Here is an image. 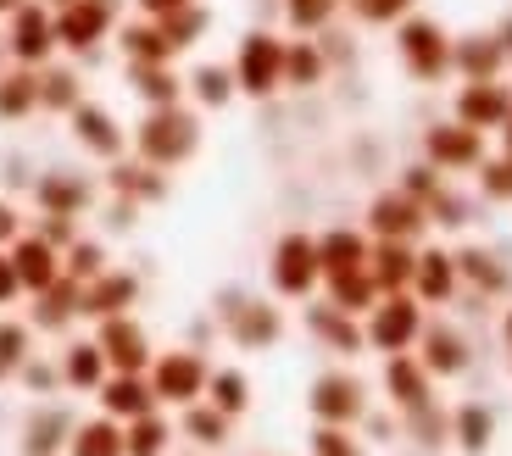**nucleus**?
Returning a JSON list of instances; mask_svg holds the SVG:
<instances>
[{"label": "nucleus", "instance_id": "f257e3e1", "mask_svg": "<svg viewBox=\"0 0 512 456\" xmlns=\"http://www.w3.org/2000/svg\"><path fill=\"white\" fill-rule=\"evenodd\" d=\"M128 145H134L140 162L173 173V167L195 162V151H201V112H195L190 101H179V106H145V117L128 128Z\"/></svg>", "mask_w": 512, "mask_h": 456}, {"label": "nucleus", "instance_id": "f03ea898", "mask_svg": "<svg viewBox=\"0 0 512 456\" xmlns=\"http://www.w3.org/2000/svg\"><path fill=\"white\" fill-rule=\"evenodd\" d=\"M390 34H396V62L412 84H446L451 78V39L457 34H446V23L412 12V17H401Z\"/></svg>", "mask_w": 512, "mask_h": 456}, {"label": "nucleus", "instance_id": "7ed1b4c3", "mask_svg": "<svg viewBox=\"0 0 512 456\" xmlns=\"http://www.w3.org/2000/svg\"><path fill=\"white\" fill-rule=\"evenodd\" d=\"M229 67L245 101H273L284 89V34L279 28H245Z\"/></svg>", "mask_w": 512, "mask_h": 456}, {"label": "nucleus", "instance_id": "20e7f679", "mask_svg": "<svg viewBox=\"0 0 512 456\" xmlns=\"http://www.w3.org/2000/svg\"><path fill=\"white\" fill-rule=\"evenodd\" d=\"M117 0H67L56 6V45H62L73 62H90L106 39L117 34Z\"/></svg>", "mask_w": 512, "mask_h": 456}, {"label": "nucleus", "instance_id": "39448f33", "mask_svg": "<svg viewBox=\"0 0 512 456\" xmlns=\"http://www.w3.org/2000/svg\"><path fill=\"white\" fill-rule=\"evenodd\" d=\"M0 51H6V62L17 67H45L56 62V12L45 6V0H23L12 17H6V34H0Z\"/></svg>", "mask_w": 512, "mask_h": 456}, {"label": "nucleus", "instance_id": "423d86ee", "mask_svg": "<svg viewBox=\"0 0 512 456\" xmlns=\"http://www.w3.org/2000/svg\"><path fill=\"white\" fill-rule=\"evenodd\" d=\"M485 156H490V134L457 123V117H440V123L423 128V162H435L446 178L479 173V167H485Z\"/></svg>", "mask_w": 512, "mask_h": 456}, {"label": "nucleus", "instance_id": "0eeeda50", "mask_svg": "<svg viewBox=\"0 0 512 456\" xmlns=\"http://www.w3.org/2000/svg\"><path fill=\"white\" fill-rule=\"evenodd\" d=\"M362 334H368V345H373V351H384V356L412 351V345L423 340V301H418V295H407V290L379 295L373 312H368V323H362Z\"/></svg>", "mask_w": 512, "mask_h": 456}, {"label": "nucleus", "instance_id": "6e6552de", "mask_svg": "<svg viewBox=\"0 0 512 456\" xmlns=\"http://www.w3.org/2000/svg\"><path fill=\"white\" fill-rule=\"evenodd\" d=\"M268 279H273V290H279V295H290V301H307V295L323 284L318 234H284V240L273 245Z\"/></svg>", "mask_w": 512, "mask_h": 456}, {"label": "nucleus", "instance_id": "1a4fd4ad", "mask_svg": "<svg viewBox=\"0 0 512 456\" xmlns=\"http://www.w3.org/2000/svg\"><path fill=\"white\" fill-rule=\"evenodd\" d=\"M451 117L479 134H501L512 117V78H474V84H457L451 89Z\"/></svg>", "mask_w": 512, "mask_h": 456}, {"label": "nucleus", "instance_id": "9d476101", "mask_svg": "<svg viewBox=\"0 0 512 456\" xmlns=\"http://www.w3.org/2000/svg\"><path fill=\"white\" fill-rule=\"evenodd\" d=\"M151 390H156V401H167V406H195L206 395V379H212V368L201 362V351H162V356H151Z\"/></svg>", "mask_w": 512, "mask_h": 456}, {"label": "nucleus", "instance_id": "9b49d317", "mask_svg": "<svg viewBox=\"0 0 512 456\" xmlns=\"http://www.w3.org/2000/svg\"><path fill=\"white\" fill-rule=\"evenodd\" d=\"M67 128H73L78 151H90L95 162H117V156H128V128L117 123L112 106L90 101V95H84V101L67 112Z\"/></svg>", "mask_w": 512, "mask_h": 456}, {"label": "nucleus", "instance_id": "f8f14e48", "mask_svg": "<svg viewBox=\"0 0 512 456\" xmlns=\"http://www.w3.org/2000/svg\"><path fill=\"white\" fill-rule=\"evenodd\" d=\"M95 345L106 351V368H112V373H151V334H145L128 312L101 317Z\"/></svg>", "mask_w": 512, "mask_h": 456}, {"label": "nucleus", "instance_id": "ddd939ff", "mask_svg": "<svg viewBox=\"0 0 512 456\" xmlns=\"http://www.w3.org/2000/svg\"><path fill=\"white\" fill-rule=\"evenodd\" d=\"M423 228H429V206L412 201L407 190L373 195V206H368V234H373V240H412V245H418Z\"/></svg>", "mask_w": 512, "mask_h": 456}, {"label": "nucleus", "instance_id": "4468645a", "mask_svg": "<svg viewBox=\"0 0 512 456\" xmlns=\"http://www.w3.org/2000/svg\"><path fill=\"white\" fill-rule=\"evenodd\" d=\"M312 418L318 423H340V429H351V423L368 412V395H362V379H351V373H323V379H312Z\"/></svg>", "mask_w": 512, "mask_h": 456}, {"label": "nucleus", "instance_id": "2eb2a0df", "mask_svg": "<svg viewBox=\"0 0 512 456\" xmlns=\"http://www.w3.org/2000/svg\"><path fill=\"white\" fill-rule=\"evenodd\" d=\"M512 73L507 67V51L490 28H474V34H457L451 39V78L457 84H474V78H501Z\"/></svg>", "mask_w": 512, "mask_h": 456}, {"label": "nucleus", "instance_id": "dca6fc26", "mask_svg": "<svg viewBox=\"0 0 512 456\" xmlns=\"http://www.w3.org/2000/svg\"><path fill=\"white\" fill-rule=\"evenodd\" d=\"M384 395H390V401H396V412L407 418V412H418V406L435 401V373L423 368L412 351L384 356Z\"/></svg>", "mask_w": 512, "mask_h": 456}, {"label": "nucleus", "instance_id": "f3484780", "mask_svg": "<svg viewBox=\"0 0 512 456\" xmlns=\"http://www.w3.org/2000/svg\"><path fill=\"white\" fill-rule=\"evenodd\" d=\"M140 301V279L134 273H117V267H106V273H95L90 284H84V295H78V317H117L128 312V306Z\"/></svg>", "mask_w": 512, "mask_h": 456}, {"label": "nucleus", "instance_id": "a211bd4d", "mask_svg": "<svg viewBox=\"0 0 512 456\" xmlns=\"http://www.w3.org/2000/svg\"><path fill=\"white\" fill-rule=\"evenodd\" d=\"M12 262H17V279H23V295H39L45 284L62 279V251L51 240H39V234H17L12 245Z\"/></svg>", "mask_w": 512, "mask_h": 456}, {"label": "nucleus", "instance_id": "6ab92c4d", "mask_svg": "<svg viewBox=\"0 0 512 456\" xmlns=\"http://www.w3.org/2000/svg\"><path fill=\"white\" fill-rule=\"evenodd\" d=\"M95 395H101V412L117 423H134L145 412H156V390L145 373H106V384Z\"/></svg>", "mask_w": 512, "mask_h": 456}, {"label": "nucleus", "instance_id": "aec40b11", "mask_svg": "<svg viewBox=\"0 0 512 456\" xmlns=\"http://www.w3.org/2000/svg\"><path fill=\"white\" fill-rule=\"evenodd\" d=\"M279 334H284L279 306H268V301H240V306H229V340L240 345V351H268Z\"/></svg>", "mask_w": 512, "mask_h": 456}, {"label": "nucleus", "instance_id": "412c9836", "mask_svg": "<svg viewBox=\"0 0 512 456\" xmlns=\"http://www.w3.org/2000/svg\"><path fill=\"white\" fill-rule=\"evenodd\" d=\"M34 201H39V212H56V217H78L84 206L95 201V190H90V178L84 173H73V167H51V173L34 184Z\"/></svg>", "mask_w": 512, "mask_h": 456}, {"label": "nucleus", "instance_id": "4be33fe9", "mask_svg": "<svg viewBox=\"0 0 512 456\" xmlns=\"http://www.w3.org/2000/svg\"><path fill=\"white\" fill-rule=\"evenodd\" d=\"M329 51H323L318 34H295L284 39V89H318L329 84Z\"/></svg>", "mask_w": 512, "mask_h": 456}, {"label": "nucleus", "instance_id": "5701e85b", "mask_svg": "<svg viewBox=\"0 0 512 456\" xmlns=\"http://www.w3.org/2000/svg\"><path fill=\"white\" fill-rule=\"evenodd\" d=\"M123 78L140 95V106H179L184 101V73L173 62H123Z\"/></svg>", "mask_w": 512, "mask_h": 456}, {"label": "nucleus", "instance_id": "b1692460", "mask_svg": "<svg viewBox=\"0 0 512 456\" xmlns=\"http://www.w3.org/2000/svg\"><path fill=\"white\" fill-rule=\"evenodd\" d=\"M368 273H373V284H379L384 295L412 290V273H418V245H412V240H373Z\"/></svg>", "mask_w": 512, "mask_h": 456}, {"label": "nucleus", "instance_id": "393cba45", "mask_svg": "<svg viewBox=\"0 0 512 456\" xmlns=\"http://www.w3.org/2000/svg\"><path fill=\"white\" fill-rule=\"evenodd\" d=\"M234 95H240V84H234V67H223V62H195L184 73V101L195 112H223Z\"/></svg>", "mask_w": 512, "mask_h": 456}, {"label": "nucleus", "instance_id": "a878e982", "mask_svg": "<svg viewBox=\"0 0 512 456\" xmlns=\"http://www.w3.org/2000/svg\"><path fill=\"white\" fill-rule=\"evenodd\" d=\"M117 51H123V62H179V51L167 45V34H162V23L156 17H128V23H117Z\"/></svg>", "mask_w": 512, "mask_h": 456}, {"label": "nucleus", "instance_id": "bb28decb", "mask_svg": "<svg viewBox=\"0 0 512 456\" xmlns=\"http://www.w3.org/2000/svg\"><path fill=\"white\" fill-rule=\"evenodd\" d=\"M106 184H112V195H123V201H134V206H151V201L167 195V173L151 167V162H140V156H134V162L117 156L112 173H106Z\"/></svg>", "mask_w": 512, "mask_h": 456}, {"label": "nucleus", "instance_id": "cd10ccee", "mask_svg": "<svg viewBox=\"0 0 512 456\" xmlns=\"http://www.w3.org/2000/svg\"><path fill=\"white\" fill-rule=\"evenodd\" d=\"M307 329L318 334L334 356H362V345H368L362 323L351 312H340V306H307Z\"/></svg>", "mask_w": 512, "mask_h": 456}, {"label": "nucleus", "instance_id": "c85d7f7f", "mask_svg": "<svg viewBox=\"0 0 512 456\" xmlns=\"http://www.w3.org/2000/svg\"><path fill=\"white\" fill-rule=\"evenodd\" d=\"M373 240L362 228H323L318 234V262H323V279L329 273H351V267H368Z\"/></svg>", "mask_w": 512, "mask_h": 456}, {"label": "nucleus", "instance_id": "c756f323", "mask_svg": "<svg viewBox=\"0 0 512 456\" xmlns=\"http://www.w3.org/2000/svg\"><path fill=\"white\" fill-rule=\"evenodd\" d=\"M457 256L451 251H418V273H412V295L418 301H429V306H440V301H451L457 295Z\"/></svg>", "mask_w": 512, "mask_h": 456}, {"label": "nucleus", "instance_id": "7c9ffc66", "mask_svg": "<svg viewBox=\"0 0 512 456\" xmlns=\"http://www.w3.org/2000/svg\"><path fill=\"white\" fill-rule=\"evenodd\" d=\"M39 112V67H0V123H23Z\"/></svg>", "mask_w": 512, "mask_h": 456}, {"label": "nucleus", "instance_id": "2f4dec72", "mask_svg": "<svg viewBox=\"0 0 512 456\" xmlns=\"http://www.w3.org/2000/svg\"><path fill=\"white\" fill-rule=\"evenodd\" d=\"M78 101H84V73H78V67H67V62H45V67H39V112L67 117Z\"/></svg>", "mask_w": 512, "mask_h": 456}, {"label": "nucleus", "instance_id": "473e14b6", "mask_svg": "<svg viewBox=\"0 0 512 456\" xmlns=\"http://www.w3.org/2000/svg\"><path fill=\"white\" fill-rule=\"evenodd\" d=\"M418 362L435 373V379H457V373L468 368V340H462L457 329H446V323H440V329H423Z\"/></svg>", "mask_w": 512, "mask_h": 456}, {"label": "nucleus", "instance_id": "72a5a7b5", "mask_svg": "<svg viewBox=\"0 0 512 456\" xmlns=\"http://www.w3.org/2000/svg\"><path fill=\"white\" fill-rule=\"evenodd\" d=\"M78 295H84V284L78 279H56V284H45V290L34 295V329H67V323H73L78 317Z\"/></svg>", "mask_w": 512, "mask_h": 456}, {"label": "nucleus", "instance_id": "f704fd0d", "mask_svg": "<svg viewBox=\"0 0 512 456\" xmlns=\"http://www.w3.org/2000/svg\"><path fill=\"white\" fill-rule=\"evenodd\" d=\"M329 306H340V312H351V317H368L373 312V301H379V284H373V273L368 267H351V273H329Z\"/></svg>", "mask_w": 512, "mask_h": 456}, {"label": "nucleus", "instance_id": "c9c22d12", "mask_svg": "<svg viewBox=\"0 0 512 456\" xmlns=\"http://www.w3.org/2000/svg\"><path fill=\"white\" fill-rule=\"evenodd\" d=\"M106 351L95 340H78V345H67L62 351V384L67 390H101L106 384Z\"/></svg>", "mask_w": 512, "mask_h": 456}, {"label": "nucleus", "instance_id": "e433bc0d", "mask_svg": "<svg viewBox=\"0 0 512 456\" xmlns=\"http://www.w3.org/2000/svg\"><path fill=\"white\" fill-rule=\"evenodd\" d=\"M67 440H73V418H67L62 406H45L23 429V456H56Z\"/></svg>", "mask_w": 512, "mask_h": 456}, {"label": "nucleus", "instance_id": "4c0bfd02", "mask_svg": "<svg viewBox=\"0 0 512 456\" xmlns=\"http://www.w3.org/2000/svg\"><path fill=\"white\" fill-rule=\"evenodd\" d=\"M156 23H162V34H167V45H173V51H195V45H201L206 34H212V6H206V0H190V6H179V12H167V17H156Z\"/></svg>", "mask_w": 512, "mask_h": 456}, {"label": "nucleus", "instance_id": "58836bf2", "mask_svg": "<svg viewBox=\"0 0 512 456\" xmlns=\"http://www.w3.org/2000/svg\"><path fill=\"white\" fill-rule=\"evenodd\" d=\"M67 456H123V423L117 418H90L73 423V440H67Z\"/></svg>", "mask_w": 512, "mask_h": 456}, {"label": "nucleus", "instance_id": "ea45409f", "mask_svg": "<svg viewBox=\"0 0 512 456\" xmlns=\"http://www.w3.org/2000/svg\"><path fill=\"white\" fill-rule=\"evenodd\" d=\"M290 34H329L334 17L346 12V0H279Z\"/></svg>", "mask_w": 512, "mask_h": 456}, {"label": "nucleus", "instance_id": "a19ab883", "mask_svg": "<svg viewBox=\"0 0 512 456\" xmlns=\"http://www.w3.org/2000/svg\"><path fill=\"white\" fill-rule=\"evenodd\" d=\"M167 445H173V429H167V418H156V412L123 423V456H167Z\"/></svg>", "mask_w": 512, "mask_h": 456}, {"label": "nucleus", "instance_id": "79ce46f5", "mask_svg": "<svg viewBox=\"0 0 512 456\" xmlns=\"http://www.w3.org/2000/svg\"><path fill=\"white\" fill-rule=\"evenodd\" d=\"M206 401L218 406V412H229V418H240L245 406H251V379L240 368H218L206 379Z\"/></svg>", "mask_w": 512, "mask_h": 456}, {"label": "nucleus", "instance_id": "37998d69", "mask_svg": "<svg viewBox=\"0 0 512 456\" xmlns=\"http://www.w3.org/2000/svg\"><path fill=\"white\" fill-rule=\"evenodd\" d=\"M229 412H218L212 401H195V406H184V434H190L195 445H223L229 440Z\"/></svg>", "mask_w": 512, "mask_h": 456}, {"label": "nucleus", "instance_id": "c03bdc74", "mask_svg": "<svg viewBox=\"0 0 512 456\" xmlns=\"http://www.w3.org/2000/svg\"><path fill=\"white\" fill-rule=\"evenodd\" d=\"M346 12L357 28H396L401 17L418 12V0H346Z\"/></svg>", "mask_w": 512, "mask_h": 456}, {"label": "nucleus", "instance_id": "a18cd8bd", "mask_svg": "<svg viewBox=\"0 0 512 456\" xmlns=\"http://www.w3.org/2000/svg\"><path fill=\"white\" fill-rule=\"evenodd\" d=\"M451 434H457L462 451H485L490 434H496V418H490V406H457V418H451Z\"/></svg>", "mask_w": 512, "mask_h": 456}, {"label": "nucleus", "instance_id": "49530a36", "mask_svg": "<svg viewBox=\"0 0 512 456\" xmlns=\"http://www.w3.org/2000/svg\"><path fill=\"white\" fill-rule=\"evenodd\" d=\"M28 345H34V334H28V323H12V317H0V384L23 373V362L34 356Z\"/></svg>", "mask_w": 512, "mask_h": 456}, {"label": "nucleus", "instance_id": "de8ad7c7", "mask_svg": "<svg viewBox=\"0 0 512 456\" xmlns=\"http://www.w3.org/2000/svg\"><path fill=\"white\" fill-rule=\"evenodd\" d=\"M457 273L462 279H474L479 290H507V267H496V256L490 251H457Z\"/></svg>", "mask_w": 512, "mask_h": 456}, {"label": "nucleus", "instance_id": "09e8293b", "mask_svg": "<svg viewBox=\"0 0 512 456\" xmlns=\"http://www.w3.org/2000/svg\"><path fill=\"white\" fill-rule=\"evenodd\" d=\"M62 273H67V279H78V284H90L95 273H106V251L95 240H73L62 251Z\"/></svg>", "mask_w": 512, "mask_h": 456}, {"label": "nucleus", "instance_id": "8fccbe9b", "mask_svg": "<svg viewBox=\"0 0 512 456\" xmlns=\"http://www.w3.org/2000/svg\"><path fill=\"white\" fill-rule=\"evenodd\" d=\"M479 190H485V201H512V151H490L485 156Z\"/></svg>", "mask_w": 512, "mask_h": 456}, {"label": "nucleus", "instance_id": "3c124183", "mask_svg": "<svg viewBox=\"0 0 512 456\" xmlns=\"http://www.w3.org/2000/svg\"><path fill=\"white\" fill-rule=\"evenodd\" d=\"M440 184H446V173H440L435 162H412V167H401V184H396V190H407L412 201H423V206H429V201H435V190H440Z\"/></svg>", "mask_w": 512, "mask_h": 456}, {"label": "nucleus", "instance_id": "603ef678", "mask_svg": "<svg viewBox=\"0 0 512 456\" xmlns=\"http://www.w3.org/2000/svg\"><path fill=\"white\" fill-rule=\"evenodd\" d=\"M429 223H440V228H462V223H468V201L451 190V178L435 190V201H429Z\"/></svg>", "mask_w": 512, "mask_h": 456}, {"label": "nucleus", "instance_id": "864d4df0", "mask_svg": "<svg viewBox=\"0 0 512 456\" xmlns=\"http://www.w3.org/2000/svg\"><path fill=\"white\" fill-rule=\"evenodd\" d=\"M312 456H368V451H362L340 423H318V434H312Z\"/></svg>", "mask_w": 512, "mask_h": 456}, {"label": "nucleus", "instance_id": "5fc2aeb1", "mask_svg": "<svg viewBox=\"0 0 512 456\" xmlns=\"http://www.w3.org/2000/svg\"><path fill=\"white\" fill-rule=\"evenodd\" d=\"M17 295H23V279H17V262H12V251L0 245V306H12Z\"/></svg>", "mask_w": 512, "mask_h": 456}, {"label": "nucleus", "instance_id": "6e6d98bb", "mask_svg": "<svg viewBox=\"0 0 512 456\" xmlns=\"http://www.w3.org/2000/svg\"><path fill=\"white\" fill-rule=\"evenodd\" d=\"M39 240H51L56 251H67V245H73V217H56V212H45V223H39Z\"/></svg>", "mask_w": 512, "mask_h": 456}, {"label": "nucleus", "instance_id": "4d7b16f0", "mask_svg": "<svg viewBox=\"0 0 512 456\" xmlns=\"http://www.w3.org/2000/svg\"><path fill=\"white\" fill-rule=\"evenodd\" d=\"M23 379L34 384V390H51V384L62 379V373H56V368H45V362H34V356H28V362H23Z\"/></svg>", "mask_w": 512, "mask_h": 456}, {"label": "nucleus", "instance_id": "13d9d810", "mask_svg": "<svg viewBox=\"0 0 512 456\" xmlns=\"http://www.w3.org/2000/svg\"><path fill=\"white\" fill-rule=\"evenodd\" d=\"M17 234H23V217H17L12 201H0V245H12Z\"/></svg>", "mask_w": 512, "mask_h": 456}, {"label": "nucleus", "instance_id": "bf43d9fd", "mask_svg": "<svg viewBox=\"0 0 512 456\" xmlns=\"http://www.w3.org/2000/svg\"><path fill=\"white\" fill-rule=\"evenodd\" d=\"M179 6H190V0H134L140 17H167V12H179Z\"/></svg>", "mask_w": 512, "mask_h": 456}, {"label": "nucleus", "instance_id": "052dcab7", "mask_svg": "<svg viewBox=\"0 0 512 456\" xmlns=\"http://www.w3.org/2000/svg\"><path fill=\"white\" fill-rule=\"evenodd\" d=\"M490 34L501 39V51H507V67H512V12H507V17H496V28H490Z\"/></svg>", "mask_w": 512, "mask_h": 456}, {"label": "nucleus", "instance_id": "680f3d73", "mask_svg": "<svg viewBox=\"0 0 512 456\" xmlns=\"http://www.w3.org/2000/svg\"><path fill=\"white\" fill-rule=\"evenodd\" d=\"M501 151H512V117H507V128H501Z\"/></svg>", "mask_w": 512, "mask_h": 456}, {"label": "nucleus", "instance_id": "e2e57ef3", "mask_svg": "<svg viewBox=\"0 0 512 456\" xmlns=\"http://www.w3.org/2000/svg\"><path fill=\"white\" fill-rule=\"evenodd\" d=\"M17 6H23V0H0V17H12Z\"/></svg>", "mask_w": 512, "mask_h": 456}, {"label": "nucleus", "instance_id": "0e129e2a", "mask_svg": "<svg viewBox=\"0 0 512 456\" xmlns=\"http://www.w3.org/2000/svg\"><path fill=\"white\" fill-rule=\"evenodd\" d=\"M501 334H507V351H512V312H507V323H501Z\"/></svg>", "mask_w": 512, "mask_h": 456}, {"label": "nucleus", "instance_id": "69168bd1", "mask_svg": "<svg viewBox=\"0 0 512 456\" xmlns=\"http://www.w3.org/2000/svg\"><path fill=\"white\" fill-rule=\"evenodd\" d=\"M45 6H51V12H56V6H67V0H45Z\"/></svg>", "mask_w": 512, "mask_h": 456}]
</instances>
